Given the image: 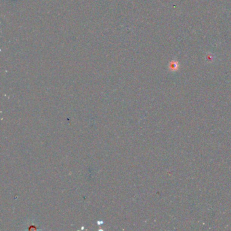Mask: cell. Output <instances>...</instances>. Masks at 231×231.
I'll return each instance as SVG.
<instances>
[{"label": "cell", "instance_id": "cell-1", "mask_svg": "<svg viewBox=\"0 0 231 231\" xmlns=\"http://www.w3.org/2000/svg\"><path fill=\"white\" fill-rule=\"evenodd\" d=\"M180 67V64L178 61L173 60L169 64V69L172 71H177Z\"/></svg>", "mask_w": 231, "mask_h": 231}, {"label": "cell", "instance_id": "cell-2", "mask_svg": "<svg viewBox=\"0 0 231 231\" xmlns=\"http://www.w3.org/2000/svg\"><path fill=\"white\" fill-rule=\"evenodd\" d=\"M213 60H214V56H213V54L209 53L207 55V61L209 62H212Z\"/></svg>", "mask_w": 231, "mask_h": 231}]
</instances>
